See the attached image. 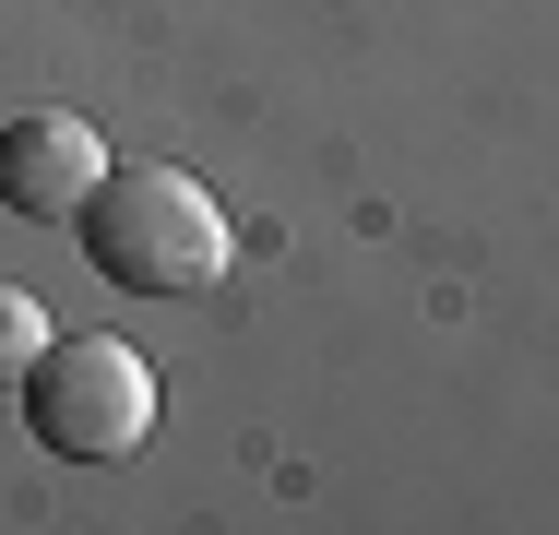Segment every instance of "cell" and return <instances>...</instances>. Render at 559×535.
<instances>
[{"label":"cell","instance_id":"obj_4","mask_svg":"<svg viewBox=\"0 0 559 535\" xmlns=\"http://www.w3.org/2000/svg\"><path fill=\"white\" fill-rule=\"evenodd\" d=\"M48 357V310L24 286H0V393H24V369Z\"/></svg>","mask_w":559,"mask_h":535},{"label":"cell","instance_id":"obj_3","mask_svg":"<svg viewBox=\"0 0 559 535\" xmlns=\"http://www.w3.org/2000/svg\"><path fill=\"white\" fill-rule=\"evenodd\" d=\"M96 179H108L96 119H72V107H24V119L0 131V203H12V214H36V226H84Z\"/></svg>","mask_w":559,"mask_h":535},{"label":"cell","instance_id":"obj_1","mask_svg":"<svg viewBox=\"0 0 559 535\" xmlns=\"http://www.w3.org/2000/svg\"><path fill=\"white\" fill-rule=\"evenodd\" d=\"M84 250H96V274L131 286V298H191V286L226 274L238 238H226L215 191H203L191 167H108L96 203H84Z\"/></svg>","mask_w":559,"mask_h":535},{"label":"cell","instance_id":"obj_2","mask_svg":"<svg viewBox=\"0 0 559 535\" xmlns=\"http://www.w3.org/2000/svg\"><path fill=\"white\" fill-rule=\"evenodd\" d=\"M24 417L60 464H119L155 428V369L119 333H48V357L24 369Z\"/></svg>","mask_w":559,"mask_h":535}]
</instances>
